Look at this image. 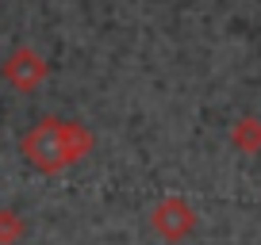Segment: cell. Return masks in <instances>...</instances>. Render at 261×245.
<instances>
[{"label": "cell", "instance_id": "5b68a950", "mask_svg": "<svg viewBox=\"0 0 261 245\" xmlns=\"http://www.w3.org/2000/svg\"><path fill=\"white\" fill-rule=\"evenodd\" d=\"M23 234H27V226L16 211H0V245H16Z\"/></svg>", "mask_w": 261, "mask_h": 245}, {"label": "cell", "instance_id": "3957f363", "mask_svg": "<svg viewBox=\"0 0 261 245\" xmlns=\"http://www.w3.org/2000/svg\"><path fill=\"white\" fill-rule=\"evenodd\" d=\"M46 77H50L46 57H42L39 50H31V46L12 50L8 62H4V81H8L16 92H35L42 81H46Z\"/></svg>", "mask_w": 261, "mask_h": 245}, {"label": "cell", "instance_id": "277c9868", "mask_svg": "<svg viewBox=\"0 0 261 245\" xmlns=\"http://www.w3.org/2000/svg\"><path fill=\"white\" fill-rule=\"evenodd\" d=\"M230 146H234L238 154H246V157L261 154V119H257V115H242V119H234V127H230Z\"/></svg>", "mask_w": 261, "mask_h": 245}, {"label": "cell", "instance_id": "6da1fadb", "mask_svg": "<svg viewBox=\"0 0 261 245\" xmlns=\"http://www.w3.org/2000/svg\"><path fill=\"white\" fill-rule=\"evenodd\" d=\"M92 146H96V138H92L89 127L65 122V119H39L31 131L23 134V142H19L23 157L39 172H46V176L65 172L69 165L85 161V157L92 154Z\"/></svg>", "mask_w": 261, "mask_h": 245}, {"label": "cell", "instance_id": "7a4b0ae2", "mask_svg": "<svg viewBox=\"0 0 261 245\" xmlns=\"http://www.w3.org/2000/svg\"><path fill=\"white\" fill-rule=\"evenodd\" d=\"M196 226H200V215H196V207L188 203L185 196H165V199H158L154 211H150V230L169 245L188 241V237L196 234Z\"/></svg>", "mask_w": 261, "mask_h": 245}]
</instances>
